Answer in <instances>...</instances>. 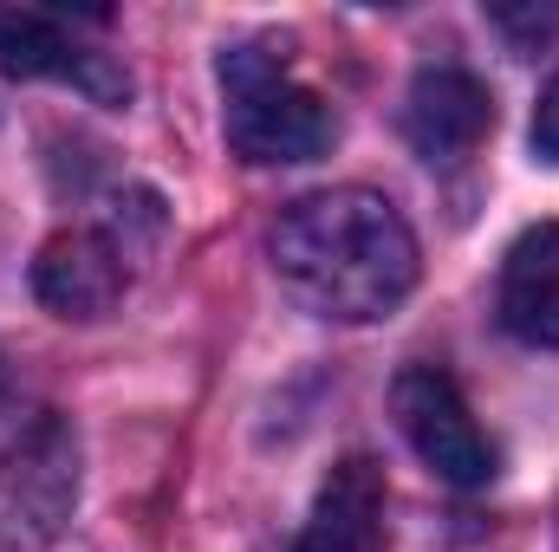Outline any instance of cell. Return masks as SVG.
I'll return each mask as SVG.
<instances>
[{
    "mask_svg": "<svg viewBox=\"0 0 559 552\" xmlns=\"http://www.w3.org/2000/svg\"><path fill=\"white\" fill-rule=\"evenodd\" d=\"M280 286L338 325L391 319L417 286V235L378 189H325L274 221Z\"/></svg>",
    "mask_w": 559,
    "mask_h": 552,
    "instance_id": "6da1fadb",
    "label": "cell"
},
{
    "mask_svg": "<svg viewBox=\"0 0 559 552\" xmlns=\"http://www.w3.org/2000/svg\"><path fill=\"white\" fill-rule=\"evenodd\" d=\"M222 124L241 163H319L338 143L332 105L286 72L267 39L222 52Z\"/></svg>",
    "mask_w": 559,
    "mask_h": 552,
    "instance_id": "7a4b0ae2",
    "label": "cell"
},
{
    "mask_svg": "<svg viewBox=\"0 0 559 552\" xmlns=\"http://www.w3.org/2000/svg\"><path fill=\"white\" fill-rule=\"evenodd\" d=\"M72 507H79V435L59 410H39L0 442V540L20 552L52 547Z\"/></svg>",
    "mask_w": 559,
    "mask_h": 552,
    "instance_id": "3957f363",
    "label": "cell"
},
{
    "mask_svg": "<svg viewBox=\"0 0 559 552\" xmlns=\"http://www.w3.org/2000/svg\"><path fill=\"white\" fill-rule=\"evenodd\" d=\"M391 410H397V429L411 435V448L423 455L429 475H442L449 488H488L495 481V442L481 435L462 391L436 364H411L391 384Z\"/></svg>",
    "mask_w": 559,
    "mask_h": 552,
    "instance_id": "277c9868",
    "label": "cell"
},
{
    "mask_svg": "<svg viewBox=\"0 0 559 552\" xmlns=\"http://www.w3.org/2000/svg\"><path fill=\"white\" fill-rule=\"evenodd\" d=\"M0 72L79 85L92 105H131V72L111 52L85 46L66 20L33 13V7H0Z\"/></svg>",
    "mask_w": 559,
    "mask_h": 552,
    "instance_id": "5b68a950",
    "label": "cell"
},
{
    "mask_svg": "<svg viewBox=\"0 0 559 552\" xmlns=\"http://www.w3.org/2000/svg\"><path fill=\"white\" fill-rule=\"evenodd\" d=\"M124 248L92 228H66L39 248L33 261V292L59 319H105L124 299Z\"/></svg>",
    "mask_w": 559,
    "mask_h": 552,
    "instance_id": "8992f818",
    "label": "cell"
},
{
    "mask_svg": "<svg viewBox=\"0 0 559 552\" xmlns=\"http://www.w3.org/2000/svg\"><path fill=\"white\" fill-rule=\"evenodd\" d=\"M404 131L417 143V156L429 163H462L475 143L495 131V98L475 72L462 65H429L411 85V105H404Z\"/></svg>",
    "mask_w": 559,
    "mask_h": 552,
    "instance_id": "52a82bcc",
    "label": "cell"
},
{
    "mask_svg": "<svg viewBox=\"0 0 559 552\" xmlns=\"http://www.w3.org/2000/svg\"><path fill=\"white\" fill-rule=\"evenodd\" d=\"M384 507H391L384 501V468L371 455H345L325 475V488L312 501V520H306L293 552H384V540H391Z\"/></svg>",
    "mask_w": 559,
    "mask_h": 552,
    "instance_id": "ba28073f",
    "label": "cell"
},
{
    "mask_svg": "<svg viewBox=\"0 0 559 552\" xmlns=\"http://www.w3.org/2000/svg\"><path fill=\"white\" fill-rule=\"evenodd\" d=\"M501 325L521 345L559 351V221L527 228L501 261Z\"/></svg>",
    "mask_w": 559,
    "mask_h": 552,
    "instance_id": "9c48e42d",
    "label": "cell"
},
{
    "mask_svg": "<svg viewBox=\"0 0 559 552\" xmlns=\"http://www.w3.org/2000/svg\"><path fill=\"white\" fill-rule=\"evenodd\" d=\"M488 20H495L521 52H540L559 33V7H488Z\"/></svg>",
    "mask_w": 559,
    "mask_h": 552,
    "instance_id": "30bf717a",
    "label": "cell"
},
{
    "mask_svg": "<svg viewBox=\"0 0 559 552\" xmlns=\"http://www.w3.org/2000/svg\"><path fill=\"white\" fill-rule=\"evenodd\" d=\"M534 149L559 163V72L547 79V92H540V111H534Z\"/></svg>",
    "mask_w": 559,
    "mask_h": 552,
    "instance_id": "8fae6325",
    "label": "cell"
},
{
    "mask_svg": "<svg viewBox=\"0 0 559 552\" xmlns=\"http://www.w3.org/2000/svg\"><path fill=\"white\" fill-rule=\"evenodd\" d=\"M7 397H13V377H7V358H0V410H7Z\"/></svg>",
    "mask_w": 559,
    "mask_h": 552,
    "instance_id": "7c38bea8",
    "label": "cell"
}]
</instances>
